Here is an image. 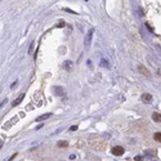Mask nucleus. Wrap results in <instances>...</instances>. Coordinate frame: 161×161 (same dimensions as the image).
I'll list each match as a JSON object with an SVG mask.
<instances>
[{
  "instance_id": "obj_1",
  "label": "nucleus",
  "mask_w": 161,
  "mask_h": 161,
  "mask_svg": "<svg viewBox=\"0 0 161 161\" xmlns=\"http://www.w3.org/2000/svg\"><path fill=\"white\" fill-rule=\"evenodd\" d=\"M111 152H112V155H115V156H121L124 153V148L120 147V146H116V147H114L111 150Z\"/></svg>"
},
{
  "instance_id": "obj_2",
  "label": "nucleus",
  "mask_w": 161,
  "mask_h": 161,
  "mask_svg": "<svg viewBox=\"0 0 161 161\" xmlns=\"http://www.w3.org/2000/svg\"><path fill=\"white\" fill-rule=\"evenodd\" d=\"M140 98H142V102H144V103H151V102H152V95L147 94V93H144Z\"/></svg>"
},
{
  "instance_id": "obj_3",
  "label": "nucleus",
  "mask_w": 161,
  "mask_h": 161,
  "mask_svg": "<svg viewBox=\"0 0 161 161\" xmlns=\"http://www.w3.org/2000/svg\"><path fill=\"white\" fill-rule=\"evenodd\" d=\"M92 35H93V30H90L89 32L86 34V36H85V47H89L90 40H92Z\"/></svg>"
},
{
  "instance_id": "obj_4",
  "label": "nucleus",
  "mask_w": 161,
  "mask_h": 161,
  "mask_svg": "<svg viewBox=\"0 0 161 161\" xmlns=\"http://www.w3.org/2000/svg\"><path fill=\"white\" fill-rule=\"evenodd\" d=\"M23 98H25V94H21V95H19V98H18V99H16V101H14L13 103H12V106H13V107H16L17 105H19V103H21Z\"/></svg>"
},
{
  "instance_id": "obj_5",
  "label": "nucleus",
  "mask_w": 161,
  "mask_h": 161,
  "mask_svg": "<svg viewBox=\"0 0 161 161\" xmlns=\"http://www.w3.org/2000/svg\"><path fill=\"white\" fill-rule=\"evenodd\" d=\"M152 119H153V121H156V123H161V115L157 114V112H155L152 115Z\"/></svg>"
},
{
  "instance_id": "obj_6",
  "label": "nucleus",
  "mask_w": 161,
  "mask_h": 161,
  "mask_svg": "<svg viewBox=\"0 0 161 161\" xmlns=\"http://www.w3.org/2000/svg\"><path fill=\"white\" fill-rule=\"evenodd\" d=\"M52 116V114H47V115H43L41 118H37V121H43V120H45V119H48V118H50Z\"/></svg>"
},
{
  "instance_id": "obj_7",
  "label": "nucleus",
  "mask_w": 161,
  "mask_h": 161,
  "mask_svg": "<svg viewBox=\"0 0 161 161\" xmlns=\"http://www.w3.org/2000/svg\"><path fill=\"white\" fill-rule=\"evenodd\" d=\"M153 138H155V140H157V142H161V133H156L153 135Z\"/></svg>"
},
{
  "instance_id": "obj_8",
  "label": "nucleus",
  "mask_w": 161,
  "mask_h": 161,
  "mask_svg": "<svg viewBox=\"0 0 161 161\" xmlns=\"http://www.w3.org/2000/svg\"><path fill=\"white\" fill-rule=\"evenodd\" d=\"M139 71H142V72H143V74H144L146 76H148V75H150V74H148V71H147V70H146V68H144V67H142V66H140V67H139Z\"/></svg>"
},
{
  "instance_id": "obj_9",
  "label": "nucleus",
  "mask_w": 161,
  "mask_h": 161,
  "mask_svg": "<svg viewBox=\"0 0 161 161\" xmlns=\"http://www.w3.org/2000/svg\"><path fill=\"white\" fill-rule=\"evenodd\" d=\"M71 65H72V62H65V68H68V70H70Z\"/></svg>"
},
{
  "instance_id": "obj_10",
  "label": "nucleus",
  "mask_w": 161,
  "mask_h": 161,
  "mask_svg": "<svg viewBox=\"0 0 161 161\" xmlns=\"http://www.w3.org/2000/svg\"><path fill=\"white\" fill-rule=\"evenodd\" d=\"M58 146H60V147H66L67 142H60V143H58Z\"/></svg>"
},
{
  "instance_id": "obj_11",
  "label": "nucleus",
  "mask_w": 161,
  "mask_h": 161,
  "mask_svg": "<svg viewBox=\"0 0 161 161\" xmlns=\"http://www.w3.org/2000/svg\"><path fill=\"white\" fill-rule=\"evenodd\" d=\"M134 160H142V156H137V157Z\"/></svg>"
}]
</instances>
